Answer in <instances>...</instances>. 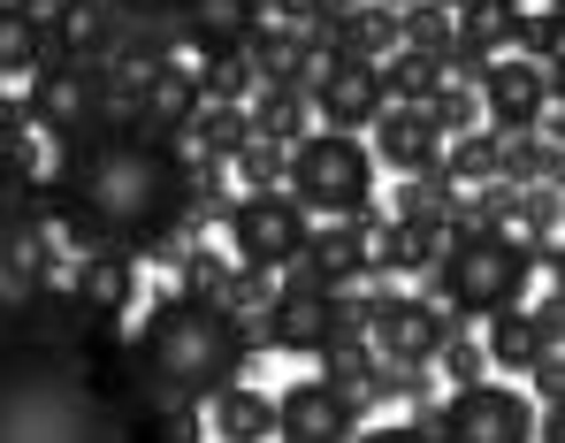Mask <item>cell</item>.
<instances>
[{
	"label": "cell",
	"mask_w": 565,
	"mask_h": 443,
	"mask_svg": "<svg viewBox=\"0 0 565 443\" xmlns=\"http://www.w3.org/2000/svg\"><path fill=\"white\" fill-rule=\"evenodd\" d=\"M230 245H237V261L245 267H298V253H306V238H313V222H306V207L290 199V191H245L230 214Z\"/></svg>",
	"instance_id": "ba28073f"
},
{
	"label": "cell",
	"mask_w": 565,
	"mask_h": 443,
	"mask_svg": "<svg viewBox=\"0 0 565 443\" xmlns=\"http://www.w3.org/2000/svg\"><path fill=\"white\" fill-rule=\"evenodd\" d=\"M481 367H489V345H473V337H467V314H451V337H444V375L467 390V382H481Z\"/></svg>",
	"instance_id": "d6a6232c"
},
{
	"label": "cell",
	"mask_w": 565,
	"mask_h": 443,
	"mask_svg": "<svg viewBox=\"0 0 565 443\" xmlns=\"http://www.w3.org/2000/svg\"><path fill=\"white\" fill-rule=\"evenodd\" d=\"M444 177H451V183H497V177H504V138H497V130H467V138H451Z\"/></svg>",
	"instance_id": "f546056e"
},
{
	"label": "cell",
	"mask_w": 565,
	"mask_h": 443,
	"mask_svg": "<svg viewBox=\"0 0 565 443\" xmlns=\"http://www.w3.org/2000/svg\"><path fill=\"white\" fill-rule=\"evenodd\" d=\"M70 291H85L107 314H130V306H138V261H130V253H85Z\"/></svg>",
	"instance_id": "cb8c5ba5"
},
{
	"label": "cell",
	"mask_w": 565,
	"mask_h": 443,
	"mask_svg": "<svg viewBox=\"0 0 565 443\" xmlns=\"http://www.w3.org/2000/svg\"><path fill=\"white\" fill-rule=\"evenodd\" d=\"M397 23H405V46H413V54H428V62H451V46H459V15H451V8H436V0H413Z\"/></svg>",
	"instance_id": "4dcf8cb0"
},
{
	"label": "cell",
	"mask_w": 565,
	"mask_h": 443,
	"mask_svg": "<svg viewBox=\"0 0 565 443\" xmlns=\"http://www.w3.org/2000/svg\"><path fill=\"white\" fill-rule=\"evenodd\" d=\"M543 85H551V107H565V54H558V62H543Z\"/></svg>",
	"instance_id": "b9f144b4"
},
{
	"label": "cell",
	"mask_w": 565,
	"mask_h": 443,
	"mask_svg": "<svg viewBox=\"0 0 565 443\" xmlns=\"http://www.w3.org/2000/svg\"><path fill=\"white\" fill-rule=\"evenodd\" d=\"M527 382H535V398H543V405H558V398H565V359L543 352L535 367H527Z\"/></svg>",
	"instance_id": "8d00e7d4"
},
{
	"label": "cell",
	"mask_w": 565,
	"mask_h": 443,
	"mask_svg": "<svg viewBox=\"0 0 565 443\" xmlns=\"http://www.w3.org/2000/svg\"><path fill=\"white\" fill-rule=\"evenodd\" d=\"M268 15H282V23H337L329 15V0H260Z\"/></svg>",
	"instance_id": "74e56055"
},
{
	"label": "cell",
	"mask_w": 565,
	"mask_h": 443,
	"mask_svg": "<svg viewBox=\"0 0 565 443\" xmlns=\"http://www.w3.org/2000/svg\"><path fill=\"white\" fill-rule=\"evenodd\" d=\"M260 23H268L260 0H184V46H199L206 62H245Z\"/></svg>",
	"instance_id": "2e32d148"
},
{
	"label": "cell",
	"mask_w": 565,
	"mask_h": 443,
	"mask_svg": "<svg viewBox=\"0 0 565 443\" xmlns=\"http://www.w3.org/2000/svg\"><path fill=\"white\" fill-rule=\"evenodd\" d=\"M0 443H199V405H161L122 314L70 283H0Z\"/></svg>",
	"instance_id": "6da1fadb"
},
{
	"label": "cell",
	"mask_w": 565,
	"mask_h": 443,
	"mask_svg": "<svg viewBox=\"0 0 565 443\" xmlns=\"http://www.w3.org/2000/svg\"><path fill=\"white\" fill-rule=\"evenodd\" d=\"M436 245H444L436 230H413V222H397V214H390V222L375 230V267H382V275H413V267H436Z\"/></svg>",
	"instance_id": "4316f807"
},
{
	"label": "cell",
	"mask_w": 565,
	"mask_h": 443,
	"mask_svg": "<svg viewBox=\"0 0 565 443\" xmlns=\"http://www.w3.org/2000/svg\"><path fill=\"white\" fill-rule=\"evenodd\" d=\"M130 359L153 382L161 405H214L230 382H245L253 367V329L237 306L206 298V291H169L138 314Z\"/></svg>",
	"instance_id": "3957f363"
},
{
	"label": "cell",
	"mask_w": 565,
	"mask_h": 443,
	"mask_svg": "<svg viewBox=\"0 0 565 443\" xmlns=\"http://www.w3.org/2000/svg\"><path fill=\"white\" fill-rule=\"evenodd\" d=\"M428 436L436 443H535V413L504 382H467V390H451V405L428 413Z\"/></svg>",
	"instance_id": "9c48e42d"
},
{
	"label": "cell",
	"mask_w": 565,
	"mask_h": 443,
	"mask_svg": "<svg viewBox=\"0 0 565 443\" xmlns=\"http://www.w3.org/2000/svg\"><path fill=\"white\" fill-rule=\"evenodd\" d=\"M360 443H436L420 421H405V429H360Z\"/></svg>",
	"instance_id": "f35d334b"
},
{
	"label": "cell",
	"mask_w": 565,
	"mask_h": 443,
	"mask_svg": "<svg viewBox=\"0 0 565 443\" xmlns=\"http://www.w3.org/2000/svg\"><path fill=\"white\" fill-rule=\"evenodd\" d=\"M520 54H527V62H558V54H565V15H551V8H543V15H527Z\"/></svg>",
	"instance_id": "d590c367"
},
{
	"label": "cell",
	"mask_w": 565,
	"mask_h": 443,
	"mask_svg": "<svg viewBox=\"0 0 565 443\" xmlns=\"http://www.w3.org/2000/svg\"><path fill=\"white\" fill-rule=\"evenodd\" d=\"M551 15H565V0H558V8H551Z\"/></svg>",
	"instance_id": "bcb514c9"
},
{
	"label": "cell",
	"mask_w": 565,
	"mask_h": 443,
	"mask_svg": "<svg viewBox=\"0 0 565 443\" xmlns=\"http://www.w3.org/2000/svg\"><path fill=\"white\" fill-rule=\"evenodd\" d=\"M451 337V314L428 298H367V345L382 367H436Z\"/></svg>",
	"instance_id": "30bf717a"
},
{
	"label": "cell",
	"mask_w": 565,
	"mask_h": 443,
	"mask_svg": "<svg viewBox=\"0 0 565 443\" xmlns=\"http://www.w3.org/2000/svg\"><path fill=\"white\" fill-rule=\"evenodd\" d=\"M543 107H551L543 62H527V54H497V62H489V77H481V115H489L497 138H535Z\"/></svg>",
	"instance_id": "9a60e30c"
},
{
	"label": "cell",
	"mask_w": 565,
	"mask_h": 443,
	"mask_svg": "<svg viewBox=\"0 0 565 443\" xmlns=\"http://www.w3.org/2000/svg\"><path fill=\"white\" fill-rule=\"evenodd\" d=\"M199 107H206V92H199V70H184V62H161V70L122 77V115L146 123V130H161V138H177V146L191 138Z\"/></svg>",
	"instance_id": "7c38bea8"
},
{
	"label": "cell",
	"mask_w": 565,
	"mask_h": 443,
	"mask_svg": "<svg viewBox=\"0 0 565 443\" xmlns=\"http://www.w3.org/2000/svg\"><path fill=\"white\" fill-rule=\"evenodd\" d=\"M481 345H489V367H520V375H527V367L551 352L558 337H551V321H543V314L504 306V314H489V337H481Z\"/></svg>",
	"instance_id": "ffe728a7"
},
{
	"label": "cell",
	"mask_w": 565,
	"mask_h": 443,
	"mask_svg": "<svg viewBox=\"0 0 565 443\" xmlns=\"http://www.w3.org/2000/svg\"><path fill=\"white\" fill-rule=\"evenodd\" d=\"M15 8H31V15H54V8H62V0H15Z\"/></svg>",
	"instance_id": "ee69618b"
},
{
	"label": "cell",
	"mask_w": 565,
	"mask_h": 443,
	"mask_svg": "<svg viewBox=\"0 0 565 443\" xmlns=\"http://www.w3.org/2000/svg\"><path fill=\"white\" fill-rule=\"evenodd\" d=\"M512 214L527 222V238L543 245V230L565 214V191H551V183H520V199H512Z\"/></svg>",
	"instance_id": "836d02e7"
},
{
	"label": "cell",
	"mask_w": 565,
	"mask_h": 443,
	"mask_svg": "<svg viewBox=\"0 0 565 443\" xmlns=\"http://www.w3.org/2000/svg\"><path fill=\"white\" fill-rule=\"evenodd\" d=\"M268 298H276V283H268V267H230V283H222V306H237V314H268Z\"/></svg>",
	"instance_id": "e575fe53"
},
{
	"label": "cell",
	"mask_w": 565,
	"mask_h": 443,
	"mask_svg": "<svg viewBox=\"0 0 565 443\" xmlns=\"http://www.w3.org/2000/svg\"><path fill=\"white\" fill-rule=\"evenodd\" d=\"M382 8H397V15H405V8H413V0H382Z\"/></svg>",
	"instance_id": "f6af8a7d"
},
{
	"label": "cell",
	"mask_w": 565,
	"mask_h": 443,
	"mask_svg": "<svg viewBox=\"0 0 565 443\" xmlns=\"http://www.w3.org/2000/svg\"><path fill=\"white\" fill-rule=\"evenodd\" d=\"M397 222H413V230H459V183L444 177H397Z\"/></svg>",
	"instance_id": "7402d4cb"
},
{
	"label": "cell",
	"mask_w": 565,
	"mask_h": 443,
	"mask_svg": "<svg viewBox=\"0 0 565 443\" xmlns=\"http://www.w3.org/2000/svg\"><path fill=\"white\" fill-rule=\"evenodd\" d=\"M420 115L436 123V138H467V130H481V85H467V77H444V85L420 99Z\"/></svg>",
	"instance_id": "83f0119b"
},
{
	"label": "cell",
	"mask_w": 565,
	"mask_h": 443,
	"mask_svg": "<svg viewBox=\"0 0 565 443\" xmlns=\"http://www.w3.org/2000/svg\"><path fill=\"white\" fill-rule=\"evenodd\" d=\"M390 214H375V199L360 207V214H337V222H321L313 238H306V253H298V283H321V291H337V283H367L375 275V230Z\"/></svg>",
	"instance_id": "8fae6325"
},
{
	"label": "cell",
	"mask_w": 565,
	"mask_h": 443,
	"mask_svg": "<svg viewBox=\"0 0 565 443\" xmlns=\"http://www.w3.org/2000/svg\"><path fill=\"white\" fill-rule=\"evenodd\" d=\"M276 436L282 443H360V405H352L329 375L290 382L276 398Z\"/></svg>",
	"instance_id": "5bb4252c"
},
{
	"label": "cell",
	"mask_w": 565,
	"mask_h": 443,
	"mask_svg": "<svg viewBox=\"0 0 565 443\" xmlns=\"http://www.w3.org/2000/svg\"><path fill=\"white\" fill-rule=\"evenodd\" d=\"M375 161H390L397 177H436L444 169V138L420 107H382L375 123Z\"/></svg>",
	"instance_id": "e0dca14e"
},
{
	"label": "cell",
	"mask_w": 565,
	"mask_h": 443,
	"mask_svg": "<svg viewBox=\"0 0 565 443\" xmlns=\"http://www.w3.org/2000/svg\"><path fill=\"white\" fill-rule=\"evenodd\" d=\"M360 329H367V306H352L344 291H321V283H290L260 314L268 352H298V359H321L337 337H360Z\"/></svg>",
	"instance_id": "52a82bcc"
},
{
	"label": "cell",
	"mask_w": 565,
	"mask_h": 443,
	"mask_svg": "<svg viewBox=\"0 0 565 443\" xmlns=\"http://www.w3.org/2000/svg\"><path fill=\"white\" fill-rule=\"evenodd\" d=\"M306 115H313V99L298 85H260V99H253V130L276 138V146H298L306 138Z\"/></svg>",
	"instance_id": "484cf974"
},
{
	"label": "cell",
	"mask_w": 565,
	"mask_h": 443,
	"mask_svg": "<svg viewBox=\"0 0 565 443\" xmlns=\"http://www.w3.org/2000/svg\"><path fill=\"white\" fill-rule=\"evenodd\" d=\"M31 130H46L54 146L77 138V130H99L107 115H122V70L115 62H77V54H54L31 85Z\"/></svg>",
	"instance_id": "5b68a950"
},
{
	"label": "cell",
	"mask_w": 565,
	"mask_h": 443,
	"mask_svg": "<svg viewBox=\"0 0 565 443\" xmlns=\"http://www.w3.org/2000/svg\"><path fill=\"white\" fill-rule=\"evenodd\" d=\"M46 62H54V31H46V15L0 0V77H39Z\"/></svg>",
	"instance_id": "44dd1931"
},
{
	"label": "cell",
	"mask_w": 565,
	"mask_h": 443,
	"mask_svg": "<svg viewBox=\"0 0 565 443\" xmlns=\"http://www.w3.org/2000/svg\"><path fill=\"white\" fill-rule=\"evenodd\" d=\"M245 138H253V107H199L184 154H191V161H230Z\"/></svg>",
	"instance_id": "d4e9b609"
},
{
	"label": "cell",
	"mask_w": 565,
	"mask_h": 443,
	"mask_svg": "<svg viewBox=\"0 0 565 443\" xmlns=\"http://www.w3.org/2000/svg\"><path fill=\"white\" fill-rule=\"evenodd\" d=\"M535 443H565V398L543 413V421H535Z\"/></svg>",
	"instance_id": "60d3db41"
},
{
	"label": "cell",
	"mask_w": 565,
	"mask_h": 443,
	"mask_svg": "<svg viewBox=\"0 0 565 443\" xmlns=\"http://www.w3.org/2000/svg\"><path fill=\"white\" fill-rule=\"evenodd\" d=\"M436 85H444V62H428V54H413V46H397V54L382 62V99H390V107H420Z\"/></svg>",
	"instance_id": "f1b7e54d"
},
{
	"label": "cell",
	"mask_w": 565,
	"mask_h": 443,
	"mask_svg": "<svg viewBox=\"0 0 565 443\" xmlns=\"http://www.w3.org/2000/svg\"><path fill=\"white\" fill-rule=\"evenodd\" d=\"M313 115H321V130H344V138H360V130H375L382 123V70L375 62H352V54H329V70L313 77Z\"/></svg>",
	"instance_id": "4fadbf2b"
},
{
	"label": "cell",
	"mask_w": 565,
	"mask_h": 443,
	"mask_svg": "<svg viewBox=\"0 0 565 443\" xmlns=\"http://www.w3.org/2000/svg\"><path fill=\"white\" fill-rule=\"evenodd\" d=\"M535 267H543V245L535 238H520V230H489V222H459V230H444V245H436V291H444V306L451 314H504V306H520L527 298V283H535Z\"/></svg>",
	"instance_id": "277c9868"
},
{
	"label": "cell",
	"mask_w": 565,
	"mask_h": 443,
	"mask_svg": "<svg viewBox=\"0 0 565 443\" xmlns=\"http://www.w3.org/2000/svg\"><path fill=\"white\" fill-rule=\"evenodd\" d=\"M329 31V46L337 54H352V62H390L397 46H405V23H397V8H382V0H367V8H352L344 23H321Z\"/></svg>",
	"instance_id": "d6986e66"
},
{
	"label": "cell",
	"mask_w": 565,
	"mask_h": 443,
	"mask_svg": "<svg viewBox=\"0 0 565 443\" xmlns=\"http://www.w3.org/2000/svg\"><path fill=\"white\" fill-rule=\"evenodd\" d=\"M206 413H214V443H268L276 436V398H260L245 382H230Z\"/></svg>",
	"instance_id": "603a6c76"
},
{
	"label": "cell",
	"mask_w": 565,
	"mask_h": 443,
	"mask_svg": "<svg viewBox=\"0 0 565 443\" xmlns=\"http://www.w3.org/2000/svg\"><path fill=\"white\" fill-rule=\"evenodd\" d=\"M543 267L558 275V291H565V245H551V253H543Z\"/></svg>",
	"instance_id": "7bdbcfd3"
},
{
	"label": "cell",
	"mask_w": 565,
	"mask_h": 443,
	"mask_svg": "<svg viewBox=\"0 0 565 443\" xmlns=\"http://www.w3.org/2000/svg\"><path fill=\"white\" fill-rule=\"evenodd\" d=\"M520 31H527V0H467V8H459V46H451V54L497 62L504 46H520Z\"/></svg>",
	"instance_id": "ac0fdd59"
},
{
	"label": "cell",
	"mask_w": 565,
	"mask_h": 443,
	"mask_svg": "<svg viewBox=\"0 0 565 443\" xmlns=\"http://www.w3.org/2000/svg\"><path fill=\"white\" fill-rule=\"evenodd\" d=\"M290 199L306 214H360L375 199V154L344 130H306L290 146Z\"/></svg>",
	"instance_id": "8992f818"
},
{
	"label": "cell",
	"mask_w": 565,
	"mask_h": 443,
	"mask_svg": "<svg viewBox=\"0 0 565 443\" xmlns=\"http://www.w3.org/2000/svg\"><path fill=\"white\" fill-rule=\"evenodd\" d=\"M39 207L77 261L85 253L161 261V253H177V238L199 230V177L177 138H161L130 115H107L99 130H77L54 146Z\"/></svg>",
	"instance_id": "7a4b0ae2"
},
{
	"label": "cell",
	"mask_w": 565,
	"mask_h": 443,
	"mask_svg": "<svg viewBox=\"0 0 565 443\" xmlns=\"http://www.w3.org/2000/svg\"><path fill=\"white\" fill-rule=\"evenodd\" d=\"M230 169H237V177L253 183V191H282V169H290V146H276V138H260V130H253V138H245V146L230 154Z\"/></svg>",
	"instance_id": "1f68e13d"
},
{
	"label": "cell",
	"mask_w": 565,
	"mask_h": 443,
	"mask_svg": "<svg viewBox=\"0 0 565 443\" xmlns=\"http://www.w3.org/2000/svg\"><path fill=\"white\" fill-rule=\"evenodd\" d=\"M115 15H184V0H107Z\"/></svg>",
	"instance_id": "ab89813d"
}]
</instances>
